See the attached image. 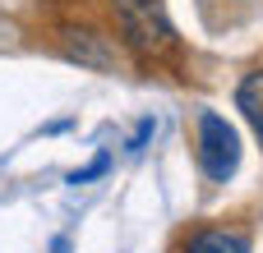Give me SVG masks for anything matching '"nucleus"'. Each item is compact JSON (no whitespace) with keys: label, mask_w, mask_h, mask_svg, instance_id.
I'll return each mask as SVG.
<instances>
[{"label":"nucleus","mask_w":263,"mask_h":253,"mask_svg":"<svg viewBox=\"0 0 263 253\" xmlns=\"http://www.w3.org/2000/svg\"><path fill=\"white\" fill-rule=\"evenodd\" d=\"M185 253H250L240 230H222V226H208V230H194Z\"/></svg>","instance_id":"39448f33"},{"label":"nucleus","mask_w":263,"mask_h":253,"mask_svg":"<svg viewBox=\"0 0 263 253\" xmlns=\"http://www.w3.org/2000/svg\"><path fill=\"white\" fill-rule=\"evenodd\" d=\"M106 166H111V157L102 152V157H97L92 166H83V171H74V175H69V184H88V180H97V175H102Z\"/></svg>","instance_id":"423d86ee"},{"label":"nucleus","mask_w":263,"mask_h":253,"mask_svg":"<svg viewBox=\"0 0 263 253\" xmlns=\"http://www.w3.org/2000/svg\"><path fill=\"white\" fill-rule=\"evenodd\" d=\"M199 166L213 184H227L240 166V134L231 120H222L217 111L199 115Z\"/></svg>","instance_id":"f03ea898"},{"label":"nucleus","mask_w":263,"mask_h":253,"mask_svg":"<svg viewBox=\"0 0 263 253\" xmlns=\"http://www.w3.org/2000/svg\"><path fill=\"white\" fill-rule=\"evenodd\" d=\"M51 253H69V240H65V235H55V240H51Z\"/></svg>","instance_id":"0eeeda50"},{"label":"nucleus","mask_w":263,"mask_h":253,"mask_svg":"<svg viewBox=\"0 0 263 253\" xmlns=\"http://www.w3.org/2000/svg\"><path fill=\"white\" fill-rule=\"evenodd\" d=\"M65 51L79 60V65H92V69H106L116 55H111V46H106V37H97V32H88V28H65Z\"/></svg>","instance_id":"7ed1b4c3"},{"label":"nucleus","mask_w":263,"mask_h":253,"mask_svg":"<svg viewBox=\"0 0 263 253\" xmlns=\"http://www.w3.org/2000/svg\"><path fill=\"white\" fill-rule=\"evenodd\" d=\"M111 14H116V28H120V41L134 55L157 60L176 46V28H171L162 0H111Z\"/></svg>","instance_id":"f257e3e1"},{"label":"nucleus","mask_w":263,"mask_h":253,"mask_svg":"<svg viewBox=\"0 0 263 253\" xmlns=\"http://www.w3.org/2000/svg\"><path fill=\"white\" fill-rule=\"evenodd\" d=\"M236 106L245 115V124L254 129V138L263 143V69H250L236 88Z\"/></svg>","instance_id":"20e7f679"}]
</instances>
